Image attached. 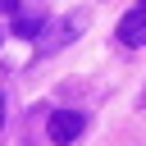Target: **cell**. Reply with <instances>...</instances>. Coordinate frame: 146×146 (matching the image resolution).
Masks as SVG:
<instances>
[{
  "instance_id": "obj_1",
  "label": "cell",
  "mask_w": 146,
  "mask_h": 146,
  "mask_svg": "<svg viewBox=\"0 0 146 146\" xmlns=\"http://www.w3.org/2000/svg\"><path fill=\"white\" fill-rule=\"evenodd\" d=\"M87 23H91V14H87V9H78V14H68V18H59V23H55V27L46 32V41L36 46V55H55L59 46H68V41H78V32H82Z\"/></svg>"
},
{
  "instance_id": "obj_2",
  "label": "cell",
  "mask_w": 146,
  "mask_h": 146,
  "mask_svg": "<svg viewBox=\"0 0 146 146\" xmlns=\"http://www.w3.org/2000/svg\"><path fill=\"white\" fill-rule=\"evenodd\" d=\"M46 132H50L55 146H68V141L82 132V114H78V110H55L50 123H46Z\"/></svg>"
},
{
  "instance_id": "obj_3",
  "label": "cell",
  "mask_w": 146,
  "mask_h": 146,
  "mask_svg": "<svg viewBox=\"0 0 146 146\" xmlns=\"http://www.w3.org/2000/svg\"><path fill=\"white\" fill-rule=\"evenodd\" d=\"M119 41H123V46H132V50H137V46H146V14H141V9H132V14H123V18H119Z\"/></svg>"
},
{
  "instance_id": "obj_4",
  "label": "cell",
  "mask_w": 146,
  "mask_h": 146,
  "mask_svg": "<svg viewBox=\"0 0 146 146\" xmlns=\"http://www.w3.org/2000/svg\"><path fill=\"white\" fill-rule=\"evenodd\" d=\"M41 27H46V14L41 9H14V36H41Z\"/></svg>"
},
{
  "instance_id": "obj_5",
  "label": "cell",
  "mask_w": 146,
  "mask_h": 146,
  "mask_svg": "<svg viewBox=\"0 0 146 146\" xmlns=\"http://www.w3.org/2000/svg\"><path fill=\"white\" fill-rule=\"evenodd\" d=\"M18 9V0H0V14H14Z\"/></svg>"
},
{
  "instance_id": "obj_6",
  "label": "cell",
  "mask_w": 146,
  "mask_h": 146,
  "mask_svg": "<svg viewBox=\"0 0 146 146\" xmlns=\"http://www.w3.org/2000/svg\"><path fill=\"white\" fill-rule=\"evenodd\" d=\"M0 128H5V91H0Z\"/></svg>"
},
{
  "instance_id": "obj_7",
  "label": "cell",
  "mask_w": 146,
  "mask_h": 146,
  "mask_svg": "<svg viewBox=\"0 0 146 146\" xmlns=\"http://www.w3.org/2000/svg\"><path fill=\"white\" fill-rule=\"evenodd\" d=\"M137 9H141V14H146V0H137Z\"/></svg>"
}]
</instances>
